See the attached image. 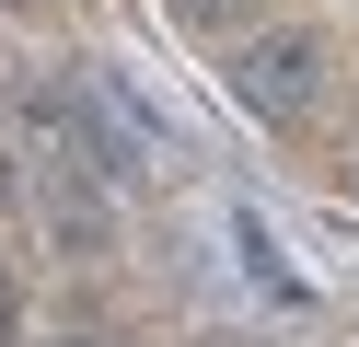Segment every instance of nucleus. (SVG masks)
<instances>
[{"label":"nucleus","instance_id":"3","mask_svg":"<svg viewBox=\"0 0 359 347\" xmlns=\"http://www.w3.org/2000/svg\"><path fill=\"white\" fill-rule=\"evenodd\" d=\"M47 220H58V243H81V254H104V243H116V208H104V185H47Z\"/></svg>","mask_w":359,"mask_h":347},{"label":"nucleus","instance_id":"2","mask_svg":"<svg viewBox=\"0 0 359 347\" xmlns=\"http://www.w3.org/2000/svg\"><path fill=\"white\" fill-rule=\"evenodd\" d=\"M232 254H243V278H255L266 301H313V278L290 266V243H278V231L255 220V208H232Z\"/></svg>","mask_w":359,"mask_h":347},{"label":"nucleus","instance_id":"5","mask_svg":"<svg viewBox=\"0 0 359 347\" xmlns=\"http://www.w3.org/2000/svg\"><path fill=\"white\" fill-rule=\"evenodd\" d=\"M24 336V278H12V254H0V347Z\"/></svg>","mask_w":359,"mask_h":347},{"label":"nucleus","instance_id":"8","mask_svg":"<svg viewBox=\"0 0 359 347\" xmlns=\"http://www.w3.org/2000/svg\"><path fill=\"white\" fill-rule=\"evenodd\" d=\"M12 12H47V0H12Z\"/></svg>","mask_w":359,"mask_h":347},{"label":"nucleus","instance_id":"1","mask_svg":"<svg viewBox=\"0 0 359 347\" xmlns=\"http://www.w3.org/2000/svg\"><path fill=\"white\" fill-rule=\"evenodd\" d=\"M220 93H232L255 128H313V116H325V93H336V46H325V23H255V35L220 58Z\"/></svg>","mask_w":359,"mask_h":347},{"label":"nucleus","instance_id":"4","mask_svg":"<svg viewBox=\"0 0 359 347\" xmlns=\"http://www.w3.org/2000/svg\"><path fill=\"white\" fill-rule=\"evenodd\" d=\"M163 23H186V35H232V46H243L255 0H163Z\"/></svg>","mask_w":359,"mask_h":347},{"label":"nucleus","instance_id":"7","mask_svg":"<svg viewBox=\"0 0 359 347\" xmlns=\"http://www.w3.org/2000/svg\"><path fill=\"white\" fill-rule=\"evenodd\" d=\"M58 347H116V336H58Z\"/></svg>","mask_w":359,"mask_h":347},{"label":"nucleus","instance_id":"6","mask_svg":"<svg viewBox=\"0 0 359 347\" xmlns=\"http://www.w3.org/2000/svg\"><path fill=\"white\" fill-rule=\"evenodd\" d=\"M12 197H24V185H12V151H0V208H12Z\"/></svg>","mask_w":359,"mask_h":347}]
</instances>
